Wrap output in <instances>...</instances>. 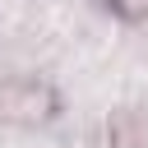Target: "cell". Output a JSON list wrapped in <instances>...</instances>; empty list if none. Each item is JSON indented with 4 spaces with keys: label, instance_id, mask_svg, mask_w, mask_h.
I'll list each match as a JSON object with an SVG mask.
<instances>
[{
    "label": "cell",
    "instance_id": "1",
    "mask_svg": "<svg viewBox=\"0 0 148 148\" xmlns=\"http://www.w3.org/2000/svg\"><path fill=\"white\" fill-rule=\"evenodd\" d=\"M60 106L56 88L42 79H0V120L9 125H42Z\"/></svg>",
    "mask_w": 148,
    "mask_h": 148
},
{
    "label": "cell",
    "instance_id": "2",
    "mask_svg": "<svg viewBox=\"0 0 148 148\" xmlns=\"http://www.w3.org/2000/svg\"><path fill=\"white\" fill-rule=\"evenodd\" d=\"M106 139H111V148H148V116L134 106L116 111L106 120Z\"/></svg>",
    "mask_w": 148,
    "mask_h": 148
},
{
    "label": "cell",
    "instance_id": "3",
    "mask_svg": "<svg viewBox=\"0 0 148 148\" xmlns=\"http://www.w3.org/2000/svg\"><path fill=\"white\" fill-rule=\"evenodd\" d=\"M111 9L130 23H148V0H111Z\"/></svg>",
    "mask_w": 148,
    "mask_h": 148
}]
</instances>
